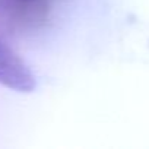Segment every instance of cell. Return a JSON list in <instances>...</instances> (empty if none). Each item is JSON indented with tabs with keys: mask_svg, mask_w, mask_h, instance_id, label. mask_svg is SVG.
Wrapping results in <instances>:
<instances>
[{
	"mask_svg": "<svg viewBox=\"0 0 149 149\" xmlns=\"http://www.w3.org/2000/svg\"><path fill=\"white\" fill-rule=\"evenodd\" d=\"M0 85L16 92H32L37 86L29 66L0 38Z\"/></svg>",
	"mask_w": 149,
	"mask_h": 149,
	"instance_id": "cell-1",
	"label": "cell"
},
{
	"mask_svg": "<svg viewBox=\"0 0 149 149\" xmlns=\"http://www.w3.org/2000/svg\"><path fill=\"white\" fill-rule=\"evenodd\" d=\"M13 10L22 16L41 18L48 8V0H8Z\"/></svg>",
	"mask_w": 149,
	"mask_h": 149,
	"instance_id": "cell-2",
	"label": "cell"
}]
</instances>
